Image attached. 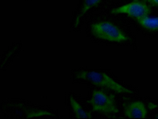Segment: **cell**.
Here are the masks:
<instances>
[{
	"mask_svg": "<svg viewBox=\"0 0 158 119\" xmlns=\"http://www.w3.org/2000/svg\"><path fill=\"white\" fill-rule=\"evenodd\" d=\"M76 77L78 79L88 81L92 85L114 91L117 93H132V92L130 89L118 84L116 81H114L112 78L110 77L108 75H107L104 73L97 72V71L82 70L77 73Z\"/></svg>",
	"mask_w": 158,
	"mask_h": 119,
	"instance_id": "cell-1",
	"label": "cell"
},
{
	"mask_svg": "<svg viewBox=\"0 0 158 119\" xmlns=\"http://www.w3.org/2000/svg\"><path fill=\"white\" fill-rule=\"evenodd\" d=\"M89 103L94 112H101L104 114H115L118 112L115 105V96L104 90L94 91Z\"/></svg>",
	"mask_w": 158,
	"mask_h": 119,
	"instance_id": "cell-2",
	"label": "cell"
},
{
	"mask_svg": "<svg viewBox=\"0 0 158 119\" xmlns=\"http://www.w3.org/2000/svg\"><path fill=\"white\" fill-rule=\"evenodd\" d=\"M92 33L98 39L111 42H123L129 40L114 24L108 22H101L92 26Z\"/></svg>",
	"mask_w": 158,
	"mask_h": 119,
	"instance_id": "cell-3",
	"label": "cell"
},
{
	"mask_svg": "<svg viewBox=\"0 0 158 119\" xmlns=\"http://www.w3.org/2000/svg\"><path fill=\"white\" fill-rule=\"evenodd\" d=\"M150 12V8L148 6L146 2L141 0H134L131 3L126 4L111 10V14H125L137 20H140L142 18L149 17Z\"/></svg>",
	"mask_w": 158,
	"mask_h": 119,
	"instance_id": "cell-4",
	"label": "cell"
},
{
	"mask_svg": "<svg viewBox=\"0 0 158 119\" xmlns=\"http://www.w3.org/2000/svg\"><path fill=\"white\" fill-rule=\"evenodd\" d=\"M124 114L129 118H145L147 110L142 102L135 101L124 106Z\"/></svg>",
	"mask_w": 158,
	"mask_h": 119,
	"instance_id": "cell-5",
	"label": "cell"
},
{
	"mask_svg": "<svg viewBox=\"0 0 158 119\" xmlns=\"http://www.w3.org/2000/svg\"><path fill=\"white\" fill-rule=\"evenodd\" d=\"M70 102L72 109H73V111L74 113V115H75L77 118H91V114L83 110L81 105L79 104L77 100L74 99L72 96L70 99Z\"/></svg>",
	"mask_w": 158,
	"mask_h": 119,
	"instance_id": "cell-6",
	"label": "cell"
},
{
	"mask_svg": "<svg viewBox=\"0 0 158 119\" xmlns=\"http://www.w3.org/2000/svg\"><path fill=\"white\" fill-rule=\"evenodd\" d=\"M101 0H84V3H83L82 6H81V10L79 12L78 15H77V18H76L75 22L74 24V28L77 27V25L79 24V22H80V19L84 16L85 14L89 10L98 5L101 2Z\"/></svg>",
	"mask_w": 158,
	"mask_h": 119,
	"instance_id": "cell-7",
	"label": "cell"
},
{
	"mask_svg": "<svg viewBox=\"0 0 158 119\" xmlns=\"http://www.w3.org/2000/svg\"><path fill=\"white\" fill-rule=\"evenodd\" d=\"M143 28L149 30H158V18H144L138 20Z\"/></svg>",
	"mask_w": 158,
	"mask_h": 119,
	"instance_id": "cell-8",
	"label": "cell"
},
{
	"mask_svg": "<svg viewBox=\"0 0 158 119\" xmlns=\"http://www.w3.org/2000/svg\"><path fill=\"white\" fill-rule=\"evenodd\" d=\"M148 2L151 5L158 6V0H148Z\"/></svg>",
	"mask_w": 158,
	"mask_h": 119,
	"instance_id": "cell-9",
	"label": "cell"
},
{
	"mask_svg": "<svg viewBox=\"0 0 158 119\" xmlns=\"http://www.w3.org/2000/svg\"><path fill=\"white\" fill-rule=\"evenodd\" d=\"M156 117H157V118H158V115H157V116H156Z\"/></svg>",
	"mask_w": 158,
	"mask_h": 119,
	"instance_id": "cell-10",
	"label": "cell"
}]
</instances>
